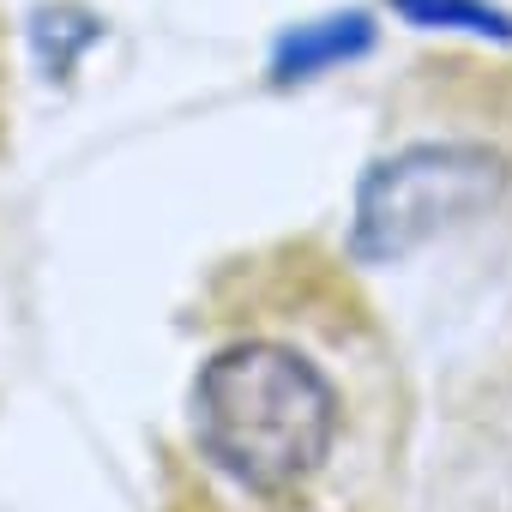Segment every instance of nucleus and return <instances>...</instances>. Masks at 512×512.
Masks as SVG:
<instances>
[{"label": "nucleus", "mask_w": 512, "mask_h": 512, "mask_svg": "<svg viewBox=\"0 0 512 512\" xmlns=\"http://www.w3.org/2000/svg\"><path fill=\"white\" fill-rule=\"evenodd\" d=\"M181 338L157 512H404L416 392L356 253L241 247L199 278Z\"/></svg>", "instance_id": "f257e3e1"}, {"label": "nucleus", "mask_w": 512, "mask_h": 512, "mask_svg": "<svg viewBox=\"0 0 512 512\" xmlns=\"http://www.w3.org/2000/svg\"><path fill=\"white\" fill-rule=\"evenodd\" d=\"M512 193V61H416L356 187V266L404 260Z\"/></svg>", "instance_id": "f03ea898"}, {"label": "nucleus", "mask_w": 512, "mask_h": 512, "mask_svg": "<svg viewBox=\"0 0 512 512\" xmlns=\"http://www.w3.org/2000/svg\"><path fill=\"white\" fill-rule=\"evenodd\" d=\"M0 133H7V37H0Z\"/></svg>", "instance_id": "7ed1b4c3"}]
</instances>
